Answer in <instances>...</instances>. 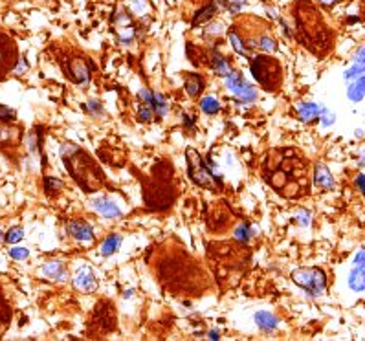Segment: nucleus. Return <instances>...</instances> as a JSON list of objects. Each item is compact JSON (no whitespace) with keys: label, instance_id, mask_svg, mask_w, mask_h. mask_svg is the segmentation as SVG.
<instances>
[{"label":"nucleus","instance_id":"1","mask_svg":"<svg viewBox=\"0 0 365 341\" xmlns=\"http://www.w3.org/2000/svg\"><path fill=\"white\" fill-rule=\"evenodd\" d=\"M152 273L165 292L173 296H204L211 286L210 273L198 260L178 244V241H165L152 248Z\"/></svg>","mask_w":365,"mask_h":341},{"label":"nucleus","instance_id":"2","mask_svg":"<svg viewBox=\"0 0 365 341\" xmlns=\"http://www.w3.org/2000/svg\"><path fill=\"white\" fill-rule=\"evenodd\" d=\"M263 180L283 198H301L310 191L308 164L292 147H281L268 152L260 167Z\"/></svg>","mask_w":365,"mask_h":341},{"label":"nucleus","instance_id":"3","mask_svg":"<svg viewBox=\"0 0 365 341\" xmlns=\"http://www.w3.org/2000/svg\"><path fill=\"white\" fill-rule=\"evenodd\" d=\"M294 20L296 39L303 48L320 57L332 48V32L310 0H297L294 4Z\"/></svg>","mask_w":365,"mask_h":341},{"label":"nucleus","instance_id":"4","mask_svg":"<svg viewBox=\"0 0 365 341\" xmlns=\"http://www.w3.org/2000/svg\"><path fill=\"white\" fill-rule=\"evenodd\" d=\"M61 158L70 176L87 195H92L107 186V176L101 165L85 149L73 143H63Z\"/></svg>","mask_w":365,"mask_h":341},{"label":"nucleus","instance_id":"5","mask_svg":"<svg viewBox=\"0 0 365 341\" xmlns=\"http://www.w3.org/2000/svg\"><path fill=\"white\" fill-rule=\"evenodd\" d=\"M169 171H173V165L160 164L149 180H143V198L149 209L165 211L176 200V187L173 186Z\"/></svg>","mask_w":365,"mask_h":341},{"label":"nucleus","instance_id":"6","mask_svg":"<svg viewBox=\"0 0 365 341\" xmlns=\"http://www.w3.org/2000/svg\"><path fill=\"white\" fill-rule=\"evenodd\" d=\"M233 30L241 37L246 50H260L265 54H272L277 50V41L272 35V28L265 20L257 17H242L237 18L233 24Z\"/></svg>","mask_w":365,"mask_h":341},{"label":"nucleus","instance_id":"7","mask_svg":"<svg viewBox=\"0 0 365 341\" xmlns=\"http://www.w3.org/2000/svg\"><path fill=\"white\" fill-rule=\"evenodd\" d=\"M250 70L253 73V79L265 88L266 92H279L283 88L284 83V72L283 66L275 57L266 54H257L251 57Z\"/></svg>","mask_w":365,"mask_h":341},{"label":"nucleus","instance_id":"8","mask_svg":"<svg viewBox=\"0 0 365 341\" xmlns=\"http://www.w3.org/2000/svg\"><path fill=\"white\" fill-rule=\"evenodd\" d=\"M57 63H59L61 70H63L64 77L68 81L75 83V85H83L87 83L92 75V63L87 55L77 51L75 48H63L61 51L55 54Z\"/></svg>","mask_w":365,"mask_h":341},{"label":"nucleus","instance_id":"9","mask_svg":"<svg viewBox=\"0 0 365 341\" xmlns=\"http://www.w3.org/2000/svg\"><path fill=\"white\" fill-rule=\"evenodd\" d=\"M186 158H187V174L196 183L198 187H204L207 191H220L222 189V180L220 176H213L211 171L205 167L204 160L198 154V150L193 147L186 149Z\"/></svg>","mask_w":365,"mask_h":341},{"label":"nucleus","instance_id":"10","mask_svg":"<svg viewBox=\"0 0 365 341\" xmlns=\"http://www.w3.org/2000/svg\"><path fill=\"white\" fill-rule=\"evenodd\" d=\"M116 328V310H114V303L110 301H99L94 310V316L90 319V325H88V334L90 336H107L109 332H112Z\"/></svg>","mask_w":365,"mask_h":341},{"label":"nucleus","instance_id":"11","mask_svg":"<svg viewBox=\"0 0 365 341\" xmlns=\"http://www.w3.org/2000/svg\"><path fill=\"white\" fill-rule=\"evenodd\" d=\"M292 281L306 290L312 297L323 296L327 286V275L321 268H297L292 272Z\"/></svg>","mask_w":365,"mask_h":341},{"label":"nucleus","instance_id":"12","mask_svg":"<svg viewBox=\"0 0 365 341\" xmlns=\"http://www.w3.org/2000/svg\"><path fill=\"white\" fill-rule=\"evenodd\" d=\"M18 48L17 42L9 33L0 30V81H4L18 64Z\"/></svg>","mask_w":365,"mask_h":341},{"label":"nucleus","instance_id":"13","mask_svg":"<svg viewBox=\"0 0 365 341\" xmlns=\"http://www.w3.org/2000/svg\"><path fill=\"white\" fill-rule=\"evenodd\" d=\"M22 127L0 121V150L13 158L22 147Z\"/></svg>","mask_w":365,"mask_h":341},{"label":"nucleus","instance_id":"14","mask_svg":"<svg viewBox=\"0 0 365 341\" xmlns=\"http://www.w3.org/2000/svg\"><path fill=\"white\" fill-rule=\"evenodd\" d=\"M226 87H228L233 94H237L242 99V103H251V101L257 99L255 88H251L239 72H233L231 75L226 77Z\"/></svg>","mask_w":365,"mask_h":341},{"label":"nucleus","instance_id":"15","mask_svg":"<svg viewBox=\"0 0 365 341\" xmlns=\"http://www.w3.org/2000/svg\"><path fill=\"white\" fill-rule=\"evenodd\" d=\"M228 4H229V0H211L210 4H205L200 11H196L191 24L193 26H198V24H204L205 20H211L215 15L219 13V9L222 8V6H228Z\"/></svg>","mask_w":365,"mask_h":341},{"label":"nucleus","instance_id":"16","mask_svg":"<svg viewBox=\"0 0 365 341\" xmlns=\"http://www.w3.org/2000/svg\"><path fill=\"white\" fill-rule=\"evenodd\" d=\"M66 229H68V233L75 241H81V242L94 241V231H92V227L88 226L85 220H70V222L66 224Z\"/></svg>","mask_w":365,"mask_h":341},{"label":"nucleus","instance_id":"17","mask_svg":"<svg viewBox=\"0 0 365 341\" xmlns=\"http://www.w3.org/2000/svg\"><path fill=\"white\" fill-rule=\"evenodd\" d=\"M184 77H186V92L187 96L196 99V97L200 96L202 92H204V77H202L200 73H193V72H187L184 73Z\"/></svg>","mask_w":365,"mask_h":341},{"label":"nucleus","instance_id":"18","mask_svg":"<svg viewBox=\"0 0 365 341\" xmlns=\"http://www.w3.org/2000/svg\"><path fill=\"white\" fill-rule=\"evenodd\" d=\"M75 286L81 288L83 292H94L96 290L97 281H96V275L92 273V270L83 268L81 272L77 273V277H75Z\"/></svg>","mask_w":365,"mask_h":341},{"label":"nucleus","instance_id":"19","mask_svg":"<svg viewBox=\"0 0 365 341\" xmlns=\"http://www.w3.org/2000/svg\"><path fill=\"white\" fill-rule=\"evenodd\" d=\"M94 205H96V209L99 211V213L105 215L107 219H119V217H121V211L118 209V205H114L110 200H107V198H97V200L94 202Z\"/></svg>","mask_w":365,"mask_h":341},{"label":"nucleus","instance_id":"20","mask_svg":"<svg viewBox=\"0 0 365 341\" xmlns=\"http://www.w3.org/2000/svg\"><path fill=\"white\" fill-rule=\"evenodd\" d=\"M314 182L318 183L320 187H323V189H332L334 187L332 174H330V171L325 167V165H318V167H316Z\"/></svg>","mask_w":365,"mask_h":341},{"label":"nucleus","instance_id":"21","mask_svg":"<svg viewBox=\"0 0 365 341\" xmlns=\"http://www.w3.org/2000/svg\"><path fill=\"white\" fill-rule=\"evenodd\" d=\"M349 286L354 292H361L365 290V270L361 268H354L349 275Z\"/></svg>","mask_w":365,"mask_h":341},{"label":"nucleus","instance_id":"22","mask_svg":"<svg viewBox=\"0 0 365 341\" xmlns=\"http://www.w3.org/2000/svg\"><path fill=\"white\" fill-rule=\"evenodd\" d=\"M44 273L48 275V277L57 279V281H64V279L68 277V272H66V268H64L61 263L46 264V266H44Z\"/></svg>","mask_w":365,"mask_h":341},{"label":"nucleus","instance_id":"23","mask_svg":"<svg viewBox=\"0 0 365 341\" xmlns=\"http://www.w3.org/2000/svg\"><path fill=\"white\" fill-rule=\"evenodd\" d=\"M320 118V107L316 103H303L299 107V119L303 121H312V119Z\"/></svg>","mask_w":365,"mask_h":341},{"label":"nucleus","instance_id":"24","mask_svg":"<svg viewBox=\"0 0 365 341\" xmlns=\"http://www.w3.org/2000/svg\"><path fill=\"white\" fill-rule=\"evenodd\" d=\"M255 321L263 330H266V332H268V330H274V328L277 327V319L270 314V312H257Z\"/></svg>","mask_w":365,"mask_h":341},{"label":"nucleus","instance_id":"25","mask_svg":"<svg viewBox=\"0 0 365 341\" xmlns=\"http://www.w3.org/2000/svg\"><path fill=\"white\" fill-rule=\"evenodd\" d=\"M9 321H11V308H9L6 297L0 294V334L9 327Z\"/></svg>","mask_w":365,"mask_h":341},{"label":"nucleus","instance_id":"26","mask_svg":"<svg viewBox=\"0 0 365 341\" xmlns=\"http://www.w3.org/2000/svg\"><path fill=\"white\" fill-rule=\"evenodd\" d=\"M228 37H229V42H231V46H233V50L237 51L239 55H242V57H250V51L246 50L244 42L241 41V37L235 33V30H233V28H229V30H228Z\"/></svg>","mask_w":365,"mask_h":341},{"label":"nucleus","instance_id":"27","mask_svg":"<svg viewBox=\"0 0 365 341\" xmlns=\"http://www.w3.org/2000/svg\"><path fill=\"white\" fill-rule=\"evenodd\" d=\"M64 189V183L61 182V180H57V178L54 176H46L44 178V191L46 195L50 196H55L57 193H61Z\"/></svg>","mask_w":365,"mask_h":341},{"label":"nucleus","instance_id":"28","mask_svg":"<svg viewBox=\"0 0 365 341\" xmlns=\"http://www.w3.org/2000/svg\"><path fill=\"white\" fill-rule=\"evenodd\" d=\"M349 97H351L352 101H360V99H363V96H365V75L363 77H360L358 79L354 85H352L351 88H349Z\"/></svg>","mask_w":365,"mask_h":341},{"label":"nucleus","instance_id":"29","mask_svg":"<svg viewBox=\"0 0 365 341\" xmlns=\"http://www.w3.org/2000/svg\"><path fill=\"white\" fill-rule=\"evenodd\" d=\"M119 244H121V237H119V235H110L109 239L103 242V246H101V253H103V255L116 253V250L119 248Z\"/></svg>","mask_w":365,"mask_h":341},{"label":"nucleus","instance_id":"30","mask_svg":"<svg viewBox=\"0 0 365 341\" xmlns=\"http://www.w3.org/2000/svg\"><path fill=\"white\" fill-rule=\"evenodd\" d=\"M200 109L205 114H217L220 110V103L217 99H213V97H205V99L200 101Z\"/></svg>","mask_w":365,"mask_h":341},{"label":"nucleus","instance_id":"31","mask_svg":"<svg viewBox=\"0 0 365 341\" xmlns=\"http://www.w3.org/2000/svg\"><path fill=\"white\" fill-rule=\"evenodd\" d=\"M251 235H253V231L250 229V226H248V224H242V226L237 229V233H235L237 241H239V242H244V244H246V242L250 241V237H251Z\"/></svg>","mask_w":365,"mask_h":341},{"label":"nucleus","instance_id":"32","mask_svg":"<svg viewBox=\"0 0 365 341\" xmlns=\"http://www.w3.org/2000/svg\"><path fill=\"white\" fill-rule=\"evenodd\" d=\"M22 235H24L22 227L15 226V227H11V229H9L8 235H6L4 239H6V242H9V244H13V242L20 241V239H22Z\"/></svg>","mask_w":365,"mask_h":341},{"label":"nucleus","instance_id":"33","mask_svg":"<svg viewBox=\"0 0 365 341\" xmlns=\"http://www.w3.org/2000/svg\"><path fill=\"white\" fill-rule=\"evenodd\" d=\"M15 119H17V116H15L13 110L8 109V107H4V105H0V121L15 123Z\"/></svg>","mask_w":365,"mask_h":341},{"label":"nucleus","instance_id":"34","mask_svg":"<svg viewBox=\"0 0 365 341\" xmlns=\"http://www.w3.org/2000/svg\"><path fill=\"white\" fill-rule=\"evenodd\" d=\"M365 72V63H356L354 66H352L351 70H347V73H345V77L347 79H352V77H356V75H360V73H363Z\"/></svg>","mask_w":365,"mask_h":341},{"label":"nucleus","instance_id":"35","mask_svg":"<svg viewBox=\"0 0 365 341\" xmlns=\"http://www.w3.org/2000/svg\"><path fill=\"white\" fill-rule=\"evenodd\" d=\"M9 255L17 260H22V259H28L30 251H28L26 248H13V250H9Z\"/></svg>","mask_w":365,"mask_h":341},{"label":"nucleus","instance_id":"36","mask_svg":"<svg viewBox=\"0 0 365 341\" xmlns=\"http://www.w3.org/2000/svg\"><path fill=\"white\" fill-rule=\"evenodd\" d=\"M354 264H356L358 268L365 270V251H360V253L356 255V259H354Z\"/></svg>","mask_w":365,"mask_h":341},{"label":"nucleus","instance_id":"37","mask_svg":"<svg viewBox=\"0 0 365 341\" xmlns=\"http://www.w3.org/2000/svg\"><path fill=\"white\" fill-rule=\"evenodd\" d=\"M356 187L365 195V174H358V178H356Z\"/></svg>","mask_w":365,"mask_h":341},{"label":"nucleus","instance_id":"38","mask_svg":"<svg viewBox=\"0 0 365 341\" xmlns=\"http://www.w3.org/2000/svg\"><path fill=\"white\" fill-rule=\"evenodd\" d=\"M356 63H365V48H361L356 54Z\"/></svg>","mask_w":365,"mask_h":341},{"label":"nucleus","instance_id":"39","mask_svg":"<svg viewBox=\"0 0 365 341\" xmlns=\"http://www.w3.org/2000/svg\"><path fill=\"white\" fill-rule=\"evenodd\" d=\"M318 2H323V4L330 6V4H334V2H338V0H318Z\"/></svg>","mask_w":365,"mask_h":341},{"label":"nucleus","instance_id":"40","mask_svg":"<svg viewBox=\"0 0 365 341\" xmlns=\"http://www.w3.org/2000/svg\"><path fill=\"white\" fill-rule=\"evenodd\" d=\"M210 337H211V339H219V334H217V332H211Z\"/></svg>","mask_w":365,"mask_h":341}]
</instances>
